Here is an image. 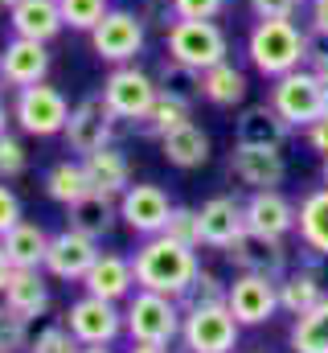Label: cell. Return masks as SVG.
Here are the masks:
<instances>
[{
  "instance_id": "6da1fadb",
  "label": "cell",
  "mask_w": 328,
  "mask_h": 353,
  "mask_svg": "<svg viewBox=\"0 0 328 353\" xmlns=\"http://www.w3.org/2000/svg\"><path fill=\"white\" fill-rule=\"evenodd\" d=\"M132 267H136V283L140 288L181 300L201 263H197V247H185V243L168 239V234H152V239H144L136 247Z\"/></svg>"
},
{
  "instance_id": "7a4b0ae2",
  "label": "cell",
  "mask_w": 328,
  "mask_h": 353,
  "mask_svg": "<svg viewBox=\"0 0 328 353\" xmlns=\"http://www.w3.org/2000/svg\"><path fill=\"white\" fill-rule=\"evenodd\" d=\"M246 54L250 66L267 79L291 74L308 62V29H300L296 21H258L246 37Z\"/></svg>"
},
{
  "instance_id": "3957f363",
  "label": "cell",
  "mask_w": 328,
  "mask_h": 353,
  "mask_svg": "<svg viewBox=\"0 0 328 353\" xmlns=\"http://www.w3.org/2000/svg\"><path fill=\"white\" fill-rule=\"evenodd\" d=\"M181 325H185V308H181V300H172V296L136 288V292L123 300V333H127L132 341H144V345H172V341H181Z\"/></svg>"
},
{
  "instance_id": "277c9868",
  "label": "cell",
  "mask_w": 328,
  "mask_h": 353,
  "mask_svg": "<svg viewBox=\"0 0 328 353\" xmlns=\"http://www.w3.org/2000/svg\"><path fill=\"white\" fill-rule=\"evenodd\" d=\"M103 103L111 107V115L119 119V123H144L148 119V111L156 107V99H161V83H156V74H148V70H140L136 62H123V66H115L107 79H103Z\"/></svg>"
},
{
  "instance_id": "5b68a950",
  "label": "cell",
  "mask_w": 328,
  "mask_h": 353,
  "mask_svg": "<svg viewBox=\"0 0 328 353\" xmlns=\"http://www.w3.org/2000/svg\"><path fill=\"white\" fill-rule=\"evenodd\" d=\"M164 41H168V58H176L201 74L209 66L226 62V54H230V37L218 21H176L164 33Z\"/></svg>"
},
{
  "instance_id": "8992f818",
  "label": "cell",
  "mask_w": 328,
  "mask_h": 353,
  "mask_svg": "<svg viewBox=\"0 0 328 353\" xmlns=\"http://www.w3.org/2000/svg\"><path fill=\"white\" fill-rule=\"evenodd\" d=\"M12 119L25 136H37V140H50V136H62L66 132V119H70V103L66 94L50 83H33V87H21L12 99Z\"/></svg>"
},
{
  "instance_id": "52a82bcc",
  "label": "cell",
  "mask_w": 328,
  "mask_h": 353,
  "mask_svg": "<svg viewBox=\"0 0 328 353\" xmlns=\"http://www.w3.org/2000/svg\"><path fill=\"white\" fill-rule=\"evenodd\" d=\"M148 41V25L140 12L132 8H111L94 29H90V50L99 62H111V66H123V62H136V54L144 50Z\"/></svg>"
},
{
  "instance_id": "ba28073f",
  "label": "cell",
  "mask_w": 328,
  "mask_h": 353,
  "mask_svg": "<svg viewBox=\"0 0 328 353\" xmlns=\"http://www.w3.org/2000/svg\"><path fill=\"white\" fill-rule=\"evenodd\" d=\"M291 128H308L325 115V83L316 70L300 66L291 74H279L275 87H271V99H267Z\"/></svg>"
},
{
  "instance_id": "9c48e42d",
  "label": "cell",
  "mask_w": 328,
  "mask_h": 353,
  "mask_svg": "<svg viewBox=\"0 0 328 353\" xmlns=\"http://www.w3.org/2000/svg\"><path fill=\"white\" fill-rule=\"evenodd\" d=\"M238 333H243V325L234 321V312L226 304H205V308L185 312L181 345L189 353H234L238 350Z\"/></svg>"
},
{
  "instance_id": "30bf717a",
  "label": "cell",
  "mask_w": 328,
  "mask_h": 353,
  "mask_svg": "<svg viewBox=\"0 0 328 353\" xmlns=\"http://www.w3.org/2000/svg\"><path fill=\"white\" fill-rule=\"evenodd\" d=\"M115 132H119V119L111 115V107L103 103V94H86L70 107V119H66V148L79 152V157H90L107 144H115Z\"/></svg>"
},
{
  "instance_id": "8fae6325",
  "label": "cell",
  "mask_w": 328,
  "mask_h": 353,
  "mask_svg": "<svg viewBox=\"0 0 328 353\" xmlns=\"http://www.w3.org/2000/svg\"><path fill=\"white\" fill-rule=\"evenodd\" d=\"M62 325L79 337V345H115L119 333H123V308L86 292L66 308Z\"/></svg>"
},
{
  "instance_id": "7c38bea8",
  "label": "cell",
  "mask_w": 328,
  "mask_h": 353,
  "mask_svg": "<svg viewBox=\"0 0 328 353\" xmlns=\"http://www.w3.org/2000/svg\"><path fill=\"white\" fill-rule=\"evenodd\" d=\"M226 308L234 312V321L243 329H258L279 312V279L271 275H254V271H238L230 292H226Z\"/></svg>"
},
{
  "instance_id": "4fadbf2b",
  "label": "cell",
  "mask_w": 328,
  "mask_h": 353,
  "mask_svg": "<svg viewBox=\"0 0 328 353\" xmlns=\"http://www.w3.org/2000/svg\"><path fill=\"white\" fill-rule=\"evenodd\" d=\"M168 214H172V201H168V193H164L161 185H152V181H136V185H127L119 193V218L140 239L164 234Z\"/></svg>"
},
{
  "instance_id": "5bb4252c",
  "label": "cell",
  "mask_w": 328,
  "mask_h": 353,
  "mask_svg": "<svg viewBox=\"0 0 328 353\" xmlns=\"http://www.w3.org/2000/svg\"><path fill=\"white\" fill-rule=\"evenodd\" d=\"M94 259H99V243L66 226V230L50 234V251H45L41 271L50 279H62V283H82L86 271L94 267Z\"/></svg>"
},
{
  "instance_id": "9a60e30c",
  "label": "cell",
  "mask_w": 328,
  "mask_h": 353,
  "mask_svg": "<svg viewBox=\"0 0 328 353\" xmlns=\"http://www.w3.org/2000/svg\"><path fill=\"white\" fill-rule=\"evenodd\" d=\"M226 259L238 267V271H254V275H271V279H283L287 275V247H283V239H271V234L243 230L226 247Z\"/></svg>"
},
{
  "instance_id": "2e32d148",
  "label": "cell",
  "mask_w": 328,
  "mask_h": 353,
  "mask_svg": "<svg viewBox=\"0 0 328 353\" xmlns=\"http://www.w3.org/2000/svg\"><path fill=\"white\" fill-rule=\"evenodd\" d=\"M0 74H4V87H12V90L45 83V74H50V50H45V41L12 33V41H4V50H0Z\"/></svg>"
},
{
  "instance_id": "e0dca14e",
  "label": "cell",
  "mask_w": 328,
  "mask_h": 353,
  "mask_svg": "<svg viewBox=\"0 0 328 353\" xmlns=\"http://www.w3.org/2000/svg\"><path fill=\"white\" fill-rule=\"evenodd\" d=\"M243 210H246V230L271 234V239L291 234L296 222H300V205H291L279 189H254L243 201Z\"/></svg>"
},
{
  "instance_id": "ac0fdd59",
  "label": "cell",
  "mask_w": 328,
  "mask_h": 353,
  "mask_svg": "<svg viewBox=\"0 0 328 353\" xmlns=\"http://www.w3.org/2000/svg\"><path fill=\"white\" fill-rule=\"evenodd\" d=\"M82 288H86L90 296H103V300H111V304H123L140 283H136V267H132L127 255L99 251L94 267H90V271H86V279H82Z\"/></svg>"
},
{
  "instance_id": "d6986e66",
  "label": "cell",
  "mask_w": 328,
  "mask_h": 353,
  "mask_svg": "<svg viewBox=\"0 0 328 353\" xmlns=\"http://www.w3.org/2000/svg\"><path fill=\"white\" fill-rule=\"evenodd\" d=\"M230 173H234V181H243L246 189L254 193V189H275L287 176V165H283L279 148H246V144H234Z\"/></svg>"
},
{
  "instance_id": "ffe728a7",
  "label": "cell",
  "mask_w": 328,
  "mask_h": 353,
  "mask_svg": "<svg viewBox=\"0 0 328 353\" xmlns=\"http://www.w3.org/2000/svg\"><path fill=\"white\" fill-rule=\"evenodd\" d=\"M197 218H201V247H214V251H226L238 234L246 230V210L243 201H234V197H209L201 210H197Z\"/></svg>"
},
{
  "instance_id": "44dd1931",
  "label": "cell",
  "mask_w": 328,
  "mask_h": 353,
  "mask_svg": "<svg viewBox=\"0 0 328 353\" xmlns=\"http://www.w3.org/2000/svg\"><path fill=\"white\" fill-rule=\"evenodd\" d=\"M8 25L17 37H33V41H54L66 21H62V0H17L8 8Z\"/></svg>"
},
{
  "instance_id": "7402d4cb",
  "label": "cell",
  "mask_w": 328,
  "mask_h": 353,
  "mask_svg": "<svg viewBox=\"0 0 328 353\" xmlns=\"http://www.w3.org/2000/svg\"><path fill=\"white\" fill-rule=\"evenodd\" d=\"M291 136V123L271 107V103H254L238 115V132H234V144L246 148H283Z\"/></svg>"
},
{
  "instance_id": "603a6c76",
  "label": "cell",
  "mask_w": 328,
  "mask_h": 353,
  "mask_svg": "<svg viewBox=\"0 0 328 353\" xmlns=\"http://www.w3.org/2000/svg\"><path fill=\"white\" fill-rule=\"evenodd\" d=\"M115 218H119V197L99 193V189H90L74 205H66V226L86 234V239H94V243L115 230Z\"/></svg>"
},
{
  "instance_id": "cb8c5ba5",
  "label": "cell",
  "mask_w": 328,
  "mask_h": 353,
  "mask_svg": "<svg viewBox=\"0 0 328 353\" xmlns=\"http://www.w3.org/2000/svg\"><path fill=\"white\" fill-rule=\"evenodd\" d=\"M0 300H4L17 316H25V321L45 316V308H50V283H45L41 267H17L12 279L4 283Z\"/></svg>"
},
{
  "instance_id": "d4e9b609",
  "label": "cell",
  "mask_w": 328,
  "mask_h": 353,
  "mask_svg": "<svg viewBox=\"0 0 328 353\" xmlns=\"http://www.w3.org/2000/svg\"><path fill=\"white\" fill-rule=\"evenodd\" d=\"M161 152H164V161L176 165V169H201L209 161V136H205L201 123L185 119L181 128H172L168 136H161Z\"/></svg>"
},
{
  "instance_id": "484cf974",
  "label": "cell",
  "mask_w": 328,
  "mask_h": 353,
  "mask_svg": "<svg viewBox=\"0 0 328 353\" xmlns=\"http://www.w3.org/2000/svg\"><path fill=\"white\" fill-rule=\"evenodd\" d=\"M82 165H86V176H90V189H99V193L119 197L132 185V165H127V157H123L119 144H107V148L82 157Z\"/></svg>"
},
{
  "instance_id": "4316f807",
  "label": "cell",
  "mask_w": 328,
  "mask_h": 353,
  "mask_svg": "<svg viewBox=\"0 0 328 353\" xmlns=\"http://www.w3.org/2000/svg\"><path fill=\"white\" fill-rule=\"evenodd\" d=\"M325 279L316 267H300V271H287L279 279V308L291 312V316H304L308 308H316L325 300Z\"/></svg>"
},
{
  "instance_id": "83f0119b",
  "label": "cell",
  "mask_w": 328,
  "mask_h": 353,
  "mask_svg": "<svg viewBox=\"0 0 328 353\" xmlns=\"http://www.w3.org/2000/svg\"><path fill=\"white\" fill-rule=\"evenodd\" d=\"M0 247L8 251L12 267H41L45 263V251H50V234H45V226L21 218V222L0 239Z\"/></svg>"
},
{
  "instance_id": "f1b7e54d",
  "label": "cell",
  "mask_w": 328,
  "mask_h": 353,
  "mask_svg": "<svg viewBox=\"0 0 328 353\" xmlns=\"http://www.w3.org/2000/svg\"><path fill=\"white\" fill-rule=\"evenodd\" d=\"M304 247L312 255L328 259V185L325 189H312L304 201H300V222H296Z\"/></svg>"
},
{
  "instance_id": "f546056e",
  "label": "cell",
  "mask_w": 328,
  "mask_h": 353,
  "mask_svg": "<svg viewBox=\"0 0 328 353\" xmlns=\"http://www.w3.org/2000/svg\"><path fill=\"white\" fill-rule=\"evenodd\" d=\"M90 193V176H86V165L79 161H58L45 169V197L58 201V205H74L79 197Z\"/></svg>"
},
{
  "instance_id": "4dcf8cb0",
  "label": "cell",
  "mask_w": 328,
  "mask_h": 353,
  "mask_svg": "<svg viewBox=\"0 0 328 353\" xmlns=\"http://www.w3.org/2000/svg\"><path fill=\"white\" fill-rule=\"evenodd\" d=\"M201 90H205V99L214 107H234V103L246 99V74L226 58V62H218V66H209L201 74Z\"/></svg>"
},
{
  "instance_id": "1f68e13d",
  "label": "cell",
  "mask_w": 328,
  "mask_h": 353,
  "mask_svg": "<svg viewBox=\"0 0 328 353\" xmlns=\"http://www.w3.org/2000/svg\"><path fill=\"white\" fill-rule=\"evenodd\" d=\"M287 341H291V353H328V296L304 316H296Z\"/></svg>"
},
{
  "instance_id": "d6a6232c",
  "label": "cell",
  "mask_w": 328,
  "mask_h": 353,
  "mask_svg": "<svg viewBox=\"0 0 328 353\" xmlns=\"http://www.w3.org/2000/svg\"><path fill=\"white\" fill-rule=\"evenodd\" d=\"M156 83H161V94H172V99H181V103H197V99H205V90H201V70H193V66H185V62H176V58H164L161 70H156Z\"/></svg>"
},
{
  "instance_id": "836d02e7",
  "label": "cell",
  "mask_w": 328,
  "mask_h": 353,
  "mask_svg": "<svg viewBox=\"0 0 328 353\" xmlns=\"http://www.w3.org/2000/svg\"><path fill=\"white\" fill-rule=\"evenodd\" d=\"M189 111H193L189 103L172 99V94H161V99H156V107L148 111V119L140 123V132H144V136H156V140H161V136H168L172 128H181L185 119H193Z\"/></svg>"
},
{
  "instance_id": "e575fe53",
  "label": "cell",
  "mask_w": 328,
  "mask_h": 353,
  "mask_svg": "<svg viewBox=\"0 0 328 353\" xmlns=\"http://www.w3.org/2000/svg\"><path fill=\"white\" fill-rule=\"evenodd\" d=\"M226 292H230V283H222L209 267H197L193 283L181 296V308L189 312V308H205V304H226Z\"/></svg>"
},
{
  "instance_id": "d590c367",
  "label": "cell",
  "mask_w": 328,
  "mask_h": 353,
  "mask_svg": "<svg viewBox=\"0 0 328 353\" xmlns=\"http://www.w3.org/2000/svg\"><path fill=\"white\" fill-rule=\"evenodd\" d=\"M107 12H111V0H62V21L66 29H79V33H90Z\"/></svg>"
},
{
  "instance_id": "8d00e7d4",
  "label": "cell",
  "mask_w": 328,
  "mask_h": 353,
  "mask_svg": "<svg viewBox=\"0 0 328 353\" xmlns=\"http://www.w3.org/2000/svg\"><path fill=\"white\" fill-rule=\"evenodd\" d=\"M25 353H82V345L66 325H45V329H37L29 337V350Z\"/></svg>"
},
{
  "instance_id": "74e56055",
  "label": "cell",
  "mask_w": 328,
  "mask_h": 353,
  "mask_svg": "<svg viewBox=\"0 0 328 353\" xmlns=\"http://www.w3.org/2000/svg\"><path fill=\"white\" fill-rule=\"evenodd\" d=\"M164 234L176 239V243H185V247H201V218H197V210L193 205H172Z\"/></svg>"
},
{
  "instance_id": "f35d334b",
  "label": "cell",
  "mask_w": 328,
  "mask_h": 353,
  "mask_svg": "<svg viewBox=\"0 0 328 353\" xmlns=\"http://www.w3.org/2000/svg\"><path fill=\"white\" fill-rule=\"evenodd\" d=\"M21 350H29V321L17 316L0 300V353H21Z\"/></svg>"
},
{
  "instance_id": "ab89813d",
  "label": "cell",
  "mask_w": 328,
  "mask_h": 353,
  "mask_svg": "<svg viewBox=\"0 0 328 353\" xmlns=\"http://www.w3.org/2000/svg\"><path fill=\"white\" fill-rule=\"evenodd\" d=\"M25 169H29L25 140L12 136V132H0V181H17Z\"/></svg>"
},
{
  "instance_id": "60d3db41",
  "label": "cell",
  "mask_w": 328,
  "mask_h": 353,
  "mask_svg": "<svg viewBox=\"0 0 328 353\" xmlns=\"http://www.w3.org/2000/svg\"><path fill=\"white\" fill-rule=\"evenodd\" d=\"M226 0H172L176 21H218Z\"/></svg>"
},
{
  "instance_id": "b9f144b4",
  "label": "cell",
  "mask_w": 328,
  "mask_h": 353,
  "mask_svg": "<svg viewBox=\"0 0 328 353\" xmlns=\"http://www.w3.org/2000/svg\"><path fill=\"white\" fill-rule=\"evenodd\" d=\"M304 0H250V12L258 21H296Z\"/></svg>"
},
{
  "instance_id": "7bdbcfd3",
  "label": "cell",
  "mask_w": 328,
  "mask_h": 353,
  "mask_svg": "<svg viewBox=\"0 0 328 353\" xmlns=\"http://www.w3.org/2000/svg\"><path fill=\"white\" fill-rule=\"evenodd\" d=\"M21 218H25V210H21V197H17V193H12V189L0 181V239H4V234H8V230L21 222Z\"/></svg>"
},
{
  "instance_id": "ee69618b",
  "label": "cell",
  "mask_w": 328,
  "mask_h": 353,
  "mask_svg": "<svg viewBox=\"0 0 328 353\" xmlns=\"http://www.w3.org/2000/svg\"><path fill=\"white\" fill-rule=\"evenodd\" d=\"M304 66L316 70V74L328 70V37L325 33H312V29H308V62H304Z\"/></svg>"
},
{
  "instance_id": "f6af8a7d",
  "label": "cell",
  "mask_w": 328,
  "mask_h": 353,
  "mask_svg": "<svg viewBox=\"0 0 328 353\" xmlns=\"http://www.w3.org/2000/svg\"><path fill=\"white\" fill-rule=\"evenodd\" d=\"M304 140H308V148H312V152L328 157V115H320L316 123H308V128H304Z\"/></svg>"
},
{
  "instance_id": "bcb514c9",
  "label": "cell",
  "mask_w": 328,
  "mask_h": 353,
  "mask_svg": "<svg viewBox=\"0 0 328 353\" xmlns=\"http://www.w3.org/2000/svg\"><path fill=\"white\" fill-rule=\"evenodd\" d=\"M308 4H312L308 29H312V33H325V37H328V0H308Z\"/></svg>"
},
{
  "instance_id": "7dc6e473",
  "label": "cell",
  "mask_w": 328,
  "mask_h": 353,
  "mask_svg": "<svg viewBox=\"0 0 328 353\" xmlns=\"http://www.w3.org/2000/svg\"><path fill=\"white\" fill-rule=\"evenodd\" d=\"M12 271H17V267H12V259H8V251L0 247V292H4V283L12 279Z\"/></svg>"
},
{
  "instance_id": "c3c4849f",
  "label": "cell",
  "mask_w": 328,
  "mask_h": 353,
  "mask_svg": "<svg viewBox=\"0 0 328 353\" xmlns=\"http://www.w3.org/2000/svg\"><path fill=\"white\" fill-rule=\"evenodd\" d=\"M127 353H168V345H144V341H132Z\"/></svg>"
},
{
  "instance_id": "681fc988",
  "label": "cell",
  "mask_w": 328,
  "mask_h": 353,
  "mask_svg": "<svg viewBox=\"0 0 328 353\" xmlns=\"http://www.w3.org/2000/svg\"><path fill=\"white\" fill-rule=\"evenodd\" d=\"M8 119H12V107L0 99V132H8Z\"/></svg>"
},
{
  "instance_id": "f907efd6",
  "label": "cell",
  "mask_w": 328,
  "mask_h": 353,
  "mask_svg": "<svg viewBox=\"0 0 328 353\" xmlns=\"http://www.w3.org/2000/svg\"><path fill=\"white\" fill-rule=\"evenodd\" d=\"M82 353H115L111 345H82Z\"/></svg>"
},
{
  "instance_id": "816d5d0a",
  "label": "cell",
  "mask_w": 328,
  "mask_h": 353,
  "mask_svg": "<svg viewBox=\"0 0 328 353\" xmlns=\"http://www.w3.org/2000/svg\"><path fill=\"white\" fill-rule=\"evenodd\" d=\"M320 83H325V115H328V70L320 74Z\"/></svg>"
},
{
  "instance_id": "f5cc1de1",
  "label": "cell",
  "mask_w": 328,
  "mask_h": 353,
  "mask_svg": "<svg viewBox=\"0 0 328 353\" xmlns=\"http://www.w3.org/2000/svg\"><path fill=\"white\" fill-rule=\"evenodd\" d=\"M320 176H325V185H328V157H320Z\"/></svg>"
},
{
  "instance_id": "db71d44e",
  "label": "cell",
  "mask_w": 328,
  "mask_h": 353,
  "mask_svg": "<svg viewBox=\"0 0 328 353\" xmlns=\"http://www.w3.org/2000/svg\"><path fill=\"white\" fill-rule=\"evenodd\" d=\"M0 4H4V12H8V8H12V4H17V0H0Z\"/></svg>"
},
{
  "instance_id": "11a10c76",
  "label": "cell",
  "mask_w": 328,
  "mask_h": 353,
  "mask_svg": "<svg viewBox=\"0 0 328 353\" xmlns=\"http://www.w3.org/2000/svg\"><path fill=\"white\" fill-rule=\"evenodd\" d=\"M0 12H4V4H0Z\"/></svg>"
}]
</instances>
